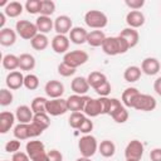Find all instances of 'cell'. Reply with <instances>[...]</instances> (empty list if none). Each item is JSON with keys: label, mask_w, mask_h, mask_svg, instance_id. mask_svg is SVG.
Wrapping results in <instances>:
<instances>
[{"label": "cell", "mask_w": 161, "mask_h": 161, "mask_svg": "<svg viewBox=\"0 0 161 161\" xmlns=\"http://www.w3.org/2000/svg\"><path fill=\"white\" fill-rule=\"evenodd\" d=\"M48 157H49V161H63V155L58 150L48 151Z\"/></svg>", "instance_id": "obj_49"}, {"label": "cell", "mask_w": 161, "mask_h": 161, "mask_svg": "<svg viewBox=\"0 0 161 161\" xmlns=\"http://www.w3.org/2000/svg\"><path fill=\"white\" fill-rule=\"evenodd\" d=\"M75 161H91V158H89V157H83V156H82V157H78Z\"/></svg>", "instance_id": "obj_55"}, {"label": "cell", "mask_w": 161, "mask_h": 161, "mask_svg": "<svg viewBox=\"0 0 161 161\" xmlns=\"http://www.w3.org/2000/svg\"><path fill=\"white\" fill-rule=\"evenodd\" d=\"M87 80H88V83H89V87H92V88L94 89V88H97L98 86H101L102 83L107 82V77H106L104 73L94 70V72H91V73H89V75L87 77Z\"/></svg>", "instance_id": "obj_31"}, {"label": "cell", "mask_w": 161, "mask_h": 161, "mask_svg": "<svg viewBox=\"0 0 161 161\" xmlns=\"http://www.w3.org/2000/svg\"><path fill=\"white\" fill-rule=\"evenodd\" d=\"M58 73L62 75V77H70V75H73L74 73H75V69L74 68H72V67H69L68 64H65V63H60V64H58Z\"/></svg>", "instance_id": "obj_43"}, {"label": "cell", "mask_w": 161, "mask_h": 161, "mask_svg": "<svg viewBox=\"0 0 161 161\" xmlns=\"http://www.w3.org/2000/svg\"><path fill=\"white\" fill-rule=\"evenodd\" d=\"M68 109V104H67V99L63 98H54V99H48L47 103V113L50 116H60L64 114Z\"/></svg>", "instance_id": "obj_8"}, {"label": "cell", "mask_w": 161, "mask_h": 161, "mask_svg": "<svg viewBox=\"0 0 161 161\" xmlns=\"http://www.w3.org/2000/svg\"><path fill=\"white\" fill-rule=\"evenodd\" d=\"M82 112L86 116H88V117H97V116L102 114L99 98H91V97L86 96L84 97V104H83V111Z\"/></svg>", "instance_id": "obj_9"}, {"label": "cell", "mask_w": 161, "mask_h": 161, "mask_svg": "<svg viewBox=\"0 0 161 161\" xmlns=\"http://www.w3.org/2000/svg\"><path fill=\"white\" fill-rule=\"evenodd\" d=\"M92 130H93V122H92L88 117H86V119L83 121V123L80 125V127L78 128V131H80V132L84 133V135H88Z\"/></svg>", "instance_id": "obj_46"}, {"label": "cell", "mask_w": 161, "mask_h": 161, "mask_svg": "<svg viewBox=\"0 0 161 161\" xmlns=\"http://www.w3.org/2000/svg\"><path fill=\"white\" fill-rule=\"evenodd\" d=\"M88 31L82 26H73V29L69 31V40L74 44H84L87 43Z\"/></svg>", "instance_id": "obj_19"}, {"label": "cell", "mask_w": 161, "mask_h": 161, "mask_svg": "<svg viewBox=\"0 0 161 161\" xmlns=\"http://www.w3.org/2000/svg\"><path fill=\"white\" fill-rule=\"evenodd\" d=\"M73 29V21L68 15H59L54 20V30L57 34L65 35Z\"/></svg>", "instance_id": "obj_11"}, {"label": "cell", "mask_w": 161, "mask_h": 161, "mask_svg": "<svg viewBox=\"0 0 161 161\" xmlns=\"http://www.w3.org/2000/svg\"><path fill=\"white\" fill-rule=\"evenodd\" d=\"M70 88L74 92V94L86 96V93L89 89V83L84 77H75L70 83Z\"/></svg>", "instance_id": "obj_18"}, {"label": "cell", "mask_w": 161, "mask_h": 161, "mask_svg": "<svg viewBox=\"0 0 161 161\" xmlns=\"http://www.w3.org/2000/svg\"><path fill=\"white\" fill-rule=\"evenodd\" d=\"M111 84H109V82L107 80V82H104V83H102L101 86H98L97 88H94V92L99 96V97H107L109 93H111Z\"/></svg>", "instance_id": "obj_44"}, {"label": "cell", "mask_w": 161, "mask_h": 161, "mask_svg": "<svg viewBox=\"0 0 161 161\" xmlns=\"http://www.w3.org/2000/svg\"><path fill=\"white\" fill-rule=\"evenodd\" d=\"M25 150H26V153L29 155L30 160L36 157L38 155L45 152V146L42 141H38V140H34V141H29L25 146Z\"/></svg>", "instance_id": "obj_22"}, {"label": "cell", "mask_w": 161, "mask_h": 161, "mask_svg": "<svg viewBox=\"0 0 161 161\" xmlns=\"http://www.w3.org/2000/svg\"><path fill=\"white\" fill-rule=\"evenodd\" d=\"M143 156V145L138 140H132L125 148V157L130 161H140Z\"/></svg>", "instance_id": "obj_7"}, {"label": "cell", "mask_w": 161, "mask_h": 161, "mask_svg": "<svg viewBox=\"0 0 161 161\" xmlns=\"http://www.w3.org/2000/svg\"><path fill=\"white\" fill-rule=\"evenodd\" d=\"M24 87L29 91H34L39 87V78L35 74H26L24 77Z\"/></svg>", "instance_id": "obj_38"}, {"label": "cell", "mask_w": 161, "mask_h": 161, "mask_svg": "<svg viewBox=\"0 0 161 161\" xmlns=\"http://www.w3.org/2000/svg\"><path fill=\"white\" fill-rule=\"evenodd\" d=\"M140 94V91L135 87H128L126 88L123 92H122V97H121V102L125 107H128V108H132L133 106V102L136 99V97Z\"/></svg>", "instance_id": "obj_21"}, {"label": "cell", "mask_w": 161, "mask_h": 161, "mask_svg": "<svg viewBox=\"0 0 161 161\" xmlns=\"http://www.w3.org/2000/svg\"><path fill=\"white\" fill-rule=\"evenodd\" d=\"M55 11V3L52 0H42V8H40V15L50 16Z\"/></svg>", "instance_id": "obj_40"}, {"label": "cell", "mask_w": 161, "mask_h": 161, "mask_svg": "<svg viewBox=\"0 0 161 161\" xmlns=\"http://www.w3.org/2000/svg\"><path fill=\"white\" fill-rule=\"evenodd\" d=\"M4 161H9V160H4Z\"/></svg>", "instance_id": "obj_56"}, {"label": "cell", "mask_w": 161, "mask_h": 161, "mask_svg": "<svg viewBox=\"0 0 161 161\" xmlns=\"http://www.w3.org/2000/svg\"><path fill=\"white\" fill-rule=\"evenodd\" d=\"M86 117L87 116L83 112H72V114L69 116V119H68L69 126L74 130H78L80 127V125L83 123V121L86 119Z\"/></svg>", "instance_id": "obj_36"}, {"label": "cell", "mask_w": 161, "mask_h": 161, "mask_svg": "<svg viewBox=\"0 0 161 161\" xmlns=\"http://www.w3.org/2000/svg\"><path fill=\"white\" fill-rule=\"evenodd\" d=\"M126 161H130V160H126Z\"/></svg>", "instance_id": "obj_57"}, {"label": "cell", "mask_w": 161, "mask_h": 161, "mask_svg": "<svg viewBox=\"0 0 161 161\" xmlns=\"http://www.w3.org/2000/svg\"><path fill=\"white\" fill-rule=\"evenodd\" d=\"M5 21H6V15L5 13H0V30L4 29V25H5Z\"/></svg>", "instance_id": "obj_54"}, {"label": "cell", "mask_w": 161, "mask_h": 161, "mask_svg": "<svg viewBox=\"0 0 161 161\" xmlns=\"http://www.w3.org/2000/svg\"><path fill=\"white\" fill-rule=\"evenodd\" d=\"M130 49L127 42L117 35V36H107L106 40L102 44V50L107 55H118V54H125Z\"/></svg>", "instance_id": "obj_1"}, {"label": "cell", "mask_w": 161, "mask_h": 161, "mask_svg": "<svg viewBox=\"0 0 161 161\" xmlns=\"http://www.w3.org/2000/svg\"><path fill=\"white\" fill-rule=\"evenodd\" d=\"M16 42V31L10 28H4L0 30V44L4 47H11Z\"/></svg>", "instance_id": "obj_25"}, {"label": "cell", "mask_w": 161, "mask_h": 161, "mask_svg": "<svg viewBox=\"0 0 161 161\" xmlns=\"http://www.w3.org/2000/svg\"><path fill=\"white\" fill-rule=\"evenodd\" d=\"M19 148H20V141L16 140V138L8 141L6 145H5V151H6V152H10V153H15V152H18Z\"/></svg>", "instance_id": "obj_45"}, {"label": "cell", "mask_w": 161, "mask_h": 161, "mask_svg": "<svg viewBox=\"0 0 161 161\" xmlns=\"http://www.w3.org/2000/svg\"><path fill=\"white\" fill-rule=\"evenodd\" d=\"M24 77L21 72L19 70H14V72H10L8 75H6V79H5V83L8 86L9 89H19L24 86Z\"/></svg>", "instance_id": "obj_14"}, {"label": "cell", "mask_w": 161, "mask_h": 161, "mask_svg": "<svg viewBox=\"0 0 161 161\" xmlns=\"http://www.w3.org/2000/svg\"><path fill=\"white\" fill-rule=\"evenodd\" d=\"M88 58H89V55L84 50H72V52H68L64 54L63 63L77 69L79 65H83L84 63H87Z\"/></svg>", "instance_id": "obj_5"}, {"label": "cell", "mask_w": 161, "mask_h": 161, "mask_svg": "<svg viewBox=\"0 0 161 161\" xmlns=\"http://www.w3.org/2000/svg\"><path fill=\"white\" fill-rule=\"evenodd\" d=\"M44 92L48 97H50V99L62 98V96L64 93V84L57 79L48 80L44 86Z\"/></svg>", "instance_id": "obj_10"}, {"label": "cell", "mask_w": 161, "mask_h": 161, "mask_svg": "<svg viewBox=\"0 0 161 161\" xmlns=\"http://www.w3.org/2000/svg\"><path fill=\"white\" fill-rule=\"evenodd\" d=\"M141 68L137 67V65H130L125 69L123 72V78L126 82L128 83H133V82H137L140 78H141Z\"/></svg>", "instance_id": "obj_27"}, {"label": "cell", "mask_w": 161, "mask_h": 161, "mask_svg": "<svg viewBox=\"0 0 161 161\" xmlns=\"http://www.w3.org/2000/svg\"><path fill=\"white\" fill-rule=\"evenodd\" d=\"M43 128L40 127V126H38L36 123H34V122H31V123H29V133H30V138L31 137H38V136H40L42 133H43Z\"/></svg>", "instance_id": "obj_47"}, {"label": "cell", "mask_w": 161, "mask_h": 161, "mask_svg": "<svg viewBox=\"0 0 161 161\" xmlns=\"http://www.w3.org/2000/svg\"><path fill=\"white\" fill-rule=\"evenodd\" d=\"M31 161H49V157H48V152L45 151V152H43V153L38 155L36 157L31 158Z\"/></svg>", "instance_id": "obj_53"}, {"label": "cell", "mask_w": 161, "mask_h": 161, "mask_svg": "<svg viewBox=\"0 0 161 161\" xmlns=\"http://www.w3.org/2000/svg\"><path fill=\"white\" fill-rule=\"evenodd\" d=\"M98 152L103 157H112L116 152V145L111 140H103L98 145Z\"/></svg>", "instance_id": "obj_30"}, {"label": "cell", "mask_w": 161, "mask_h": 161, "mask_svg": "<svg viewBox=\"0 0 161 161\" xmlns=\"http://www.w3.org/2000/svg\"><path fill=\"white\" fill-rule=\"evenodd\" d=\"M35 25H36V29L40 34H47L54 28V21L50 19V16L40 15V16L36 18Z\"/></svg>", "instance_id": "obj_23"}, {"label": "cell", "mask_w": 161, "mask_h": 161, "mask_svg": "<svg viewBox=\"0 0 161 161\" xmlns=\"http://www.w3.org/2000/svg\"><path fill=\"white\" fill-rule=\"evenodd\" d=\"M126 23L128 28L137 29L145 24V15L140 10H131L126 15Z\"/></svg>", "instance_id": "obj_15"}, {"label": "cell", "mask_w": 161, "mask_h": 161, "mask_svg": "<svg viewBox=\"0 0 161 161\" xmlns=\"http://www.w3.org/2000/svg\"><path fill=\"white\" fill-rule=\"evenodd\" d=\"M11 161H30V157L25 152H15L11 157Z\"/></svg>", "instance_id": "obj_50"}, {"label": "cell", "mask_w": 161, "mask_h": 161, "mask_svg": "<svg viewBox=\"0 0 161 161\" xmlns=\"http://www.w3.org/2000/svg\"><path fill=\"white\" fill-rule=\"evenodd\" d=\"M84 97L86 96H79V94H72L67 98V104L68 109L72 112H82L83 111V104H84Z\"/></svg>", "instance_id": "obj_24"}, {"label": "cell", "mask_w": 161, "mask_h": 161, "mask_svg": "<svg viewBox=\"0 0 161 161\" xmlns=\"http://www.w3.org/2000/svg\"><path fill=\"white\" fill-rule=\"evenodd\" d=\"M16 117L14 113L11 112H1L0 113V133H6L8 131H10V128L14 126Z\"/></svg>", "instance_id": "obj_20"}, {"label": "cell", "mask_w": 161, "mask_h": 161, "mask_svg": "<svg viewBox=\"0 0 161 161\" xmlns=\"http://www.w3.org/2000/svg\"><path fill=\"white\" fill-rule=\"evenodd\" d=\"M47 103H48V99L44 98V97H35L33 101H31V109L35 113H47Z\"/></svg>", "instance_id": "obj_35"}, {"label": "cell", "mask_w": 161, "mask_h": 161, "mask_svg": "<svg viewBox=\"0 0 161 161\" xmlns=\"http://www.w3.org/2000/svg\"><path fill=\"white\" fill-rule=\"evenodd\" d=\"M125 4L132 10H138L145 5V0H126Z\"/></svg>", "instance_id": "obj_48"}, {"label": "cell", "mask_w": 161, "mask_h": 161, "mask_svg": "<svg viewBox=\"0 0 161 161\" xmlns=\"http://www.w3.org/2000/svg\"><path fill=\"white\" fill-rule=\"evenodd\" d=\"M153 91L161 97V77L156 78V80L153 82Z\"/></svg>", "instance_id": "obj_52"}, {"label": "cell", "mask_w": 161, "mask_h": 161, "mask_svg": "<svg viewBox=\"0 0 161 161\" xmlns=\"http://www.w3.org/2000/svg\"><path fill=\"white\" fill-rule=\"evenodd\" d=\"M156 104L157 103H156L155 97H152L150 94L140 93L136 97L132 108H135L137 111H142V112H150V111H153L156 108Z\"/></svg>", "instance_id": "obj_6"}, {"label": "cell", "mask_w": 161, "mask_h": 161, "mask_svg": "<svg viewBox=\"0 0 161 161\" xmlns=\"http://www.w3.org/2000/svg\"><path fill=\"white\" fill-rule=\"evenodd\" d=\"M69 42L70 40L67 35L57 34L52 39V49L57 54H65V53H68V49H69Z\"/></svg>", "instance_id": "obj_12"}, {"label": "cell", "mask_w": 161, "mask_h": 161, "mask_svg": "<svg viewBox=\"0 0 161 161\" xmlns=\"http://www.w3.org/2000/svg\"><path fill=\"white\" fill-rule=\"evenodd\" d=\"M111 117H112L113 121L117 122V123H125V122L128 119V112H127L126 107L122 106V107H119L116 112H113V113L111 114Z\"/></svg>", "instance_id": "obj_39"}, {"label": "cell", "mask_w": 161, "mask_h": 161, "mask_svg": "<svg viewBox=\"0 0 161 161\" xmlns=\"http://www.w3.org/2000/svg\"><path fill=\"white\" fill-rule=\"evenodd\" d=\"M118 35L122 36L127 42L130 49L133 48V47H136L138 44V42H140V34H138V31L136 29H132V28H128V26L125 28L123 30H121V33Z\"/></svg>", "instance_id": "obj_17"}, {"label": "cell", "mask_w": 161, "mask_h": 161, "mask_svg": "<svg viewBox=\"0 0 161 161\" xmlns=\"http://www.w3.org/2000/svg\"><path fill=\"white\" fill-rule=\"evenodd\" d=\"M106 35L102 30H92L88 31V36H87V43L91 47H102L103 42L106 40Z\"/></svg>", "instance_id": "obj_26"}, {"label": "cell", "mask_w": 161, "mask_h": 161, "mask_svg": "<svg viewBox=\"0 0 161 161\" xmlns=\"http://www.w3.org/2000/svg\"><path fill=\"white\" fill-rule=\"evenodd\" d=\"M31 122L36 123L38 126H40L45 131L49 127V125H50V118H49V114L48 113H35Z\"/></svg>", "instance_id": "obj_37"}, {"label": "cell", "mask_w": 161, "mask_h": 161, "mask_svg": "<svg viewBox=\"0 0 161 161\" xmlns=\"http://www.w3.org/2000/svg\"><path fill=\"white\" fill-rule=\"evenodd\" d=\"M16 34L26 40H31L39 31L36 29V25L29 20H18L15 24Z\"/></svg>", "instance_id": "obj_4"}, {"label": "cell", "mask_w": 161, "mask_h": 161, "mask_svg": "<svg viewBox=\"0 0 161 161\" xmlns=\"http://www.w3.org/2000/svg\"><path fill=\"white\" fill-rule=\"evenodd\" d=\"M30 44H31L33 49L42 52V50H44V49L48 48V45H49V39H48V36H47L45 34L38 33V34L30 40Z\"/></svg>", "instance_id": "obj_29"}, {"label": "cell", "mask_w": 161, "mask_h": 161, "mask_svg": "<svg viewBox=\"0 0 161 161\" xmlns=\"http://www.w3.org/2000/svg\"><path fill=\"white\" fill-rule=\"evenodd\" d=\"M23 9H24V6L19 1H11L5 6L4 13L9 18H18L23 13Z\"/></svg>", "instance_id": "obj_32"}, {"label": "cell", "mask_w": 161, "mask_h": 161, "mask_svg": "<svg viewBox=\"0 0 161 161\" xmlns=\"http://www.w3.org/2000/svg\"><path fill=\"white\" fill-rule=\"evenodd\" d=\"M25 10L29 14H40L42 8V0H28L24 5Z\"/></svg>", "instance_id": "obj_41"}, {"label": "cell", "mask_w": 161, "mask_h": 161, "mask_svg": "<svg viewBox=\"0 0 161 161\" xmlns=\"http://www.w3.org/2000/svg\"><path fill=\"white\" fill-rule=\"evenodd\" d=\"M160 69H161V64L156 58L148 57V58H145L141 63V70L147 75H155L160 72Z\"/></svg>", "instance_id": "obj_13"}, {"label": "cell", "mask_w": 161, "mask_h": 161, "mask_svg": "<svg viewBox=\"0 0 161 161\" xmlns=\"http://www.w3.org/2000/svg\"><path fill=\"white\" fill-rule=\"evenodd\" d=\"M13 99H14V96H13L11 91H9L6 88L0 89V104L3 107H6V106L11 104L13 103Z\"/></svg>", "instance_id": "obj_42"}, {"label": "cell", "mask_w": 161, "mask_h": 161, "mask_svg": "<svg viewBox=\"0 0 161 161\" xmlns=\"http://www.w3.org/2000/svg\"><path fill=\"white\" fill-rule=\"evenodd\" d=\"M15 117L19 121V123H31L33 117H34V112H33L31 107H29L26 104H21L16 108Z\"/></svg>", "instance_id": "obj_16"}, {"label": "cell", "mask_w": 161, "mask_h": 161, "mask_svg": "<svg viewBox=\"0 0 161 161\" xmlns=\"http://www.w3.org/2000/svg\"><path fill=\"white\" fill-rule=\"evenodd\" d=\"M84 23L94 30H101L108 24V18L101 10H89L84 14Z\"/></svg>", "instance_id": "obj_2"}, {"label": "cell", "mask_w": 161, "mask_h": 161, "mask_svg": "<svg viewBox=\"0 0 161 161\" xmlns=\"http://www.w3.org/2000/svg\"><path fill=\"white\" fill-rule=\"evenodd\" d=\"M19 68L21 70H33L35 68V58L29 53L19 55Z\"/></svg>", "instance_id": "obj_28"}, {"label": "cell", "mask_w": 161, "mask_h": 161, "mask_svg": "<svg viewBox=\"0 0 161 161\" xmlns=\"http://www.w3.org/2000/svg\"><path fill=\"white\" fill-rule=\"evenodd\" d=\"M3 67L6 70L14 72L16 68H19V57L15 54H5L3 57Z\"/></svg>", "instance_id": "obj_33"}, {"label": "cell", "mask_w": 161, "mask_h": 161, "mask_svg": "<svg viewBox=\"0 0 161 161\" xmlns=\"http://www.w3.org/2000/svg\"><path fill=\"white\" fill-rule=\"evenodd\" d=\"M150 158H151V161H161V148L156 147V148L151 150Z\"/></svg>", "instance_id": "obj_51"}, {"label": "cell", "mask_w": 161, "mask_h": 161, "mask_svg": "<svg viewBox=\"0 0 161 161\" xmlns=\"http://www.w3.org/2000/svg\"><path fill=\"white\" fill-rule=\"evenodd\" d=\"M78 150L83 157L91 158L98 150V143L96 137L92 135H84L83 137H80L78 141Z\"/></svg>", "instance_id": "obj_3"}, {"label": "cell", "mask_w": 161, "mask_h": 161, "mask_svg": "<svg viewBox=\"0 0 161 161\" xmlns=\"http://www.w3.org/2000/svg\"><path fill=\"white\" fill-rule=\"evenodd\" d=\"M14 136L16 140L21 141V140H28L30 138V133H29V123H19L14 127L13 131Z\"/></svg>", "instance_id": "obj_34"}]
</instances>
